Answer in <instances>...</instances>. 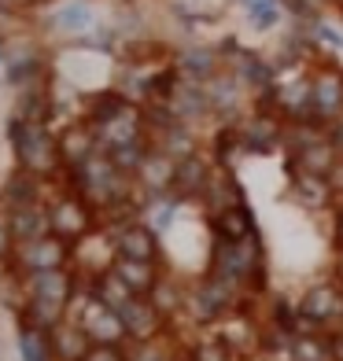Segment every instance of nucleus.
I'll return each instance as SVG.
<instances>
[{
    "label": "nucleus",
    "mask_w": 343,
    "mask_h": 361,
    "mask_svg": "<svg viewBox=\"0 0 343 361\" xmlns=\"http://www.w3.org/2000/svg\"><path fill=\"white\" fill-rule=\"evenodd\" d=\"M207 273L222 276L225 284H233L240 291L258 295V291L266 288V251H263L258 233L248 236V240H218L215 236Z\"/></svg>",
    "instance_id": "f257e3e1"
},
{
    "label": "nucleus",
    "mask_w": 343,
    "mask_h": 361,
    "mask_svg": "<svg viewBox=\"0 0 343 361\" xmlns=\"http://www.w3.org/2000/svg\"><path fill=\"white\" fill-rule=\"evenodd\" d=\"M8 137H11V152L15 162L23 170L37 173V177H56L63 166V155H59V140H52V133L44 129V122L37 118H26V114H15L8 122Z\"/></svg>",
    "instance_id": "f03ea898"
},
{
    "label": "nucleus",
    "mask_w": 343,
    "mask_h": 361,
    "mask_svg": "<svg viewBox=\"0 0 343 361\" xmlns=\"http://www.w3.org/2000/svg\"><path fill=\"white\" fill-rule=\"evenodd\" d=\"M243 299H248V291H240V288H233V284H225L222 276L207 273L203 281L188 284L185 314L192 317V324L215 328V324H222L229 314H236V310L243 306Z\"/></svg>",
    "instance_id": "7ed1b4c3"
},
{
    "label": "nucleus",
    "mask_w": 343,
    "mask_h": 361,
    "mask_svg": "<svg viewBox=\"0 0 343 361\" xmlns=\"http://www.w3.org/2000/svg\"><path fill=\"white\" fill-rule=\"evenodd\" d=\"M48 218H52V233L63 236L67 243H78L85 240L92 228H96V207L89 200H81V195L67 185L59 192H48Z\"/></svg>",
    "instance_id": "20e7f679"
},
{
    "label": "nucleus",
    "mask_w": 343,
    "mask_h": 361,
    "mask_svg": "<svg viewBox=\"0 0 343 361\" xmlns=\"http://www.w3.org/2000/svg\"><path fill=\"white\" fill-rule=\"evenodd\" d=\"M8 266H11L15 276H30V273L74 266V243H67V240L56 236V233H48V236H41V240L15 243V255H11Z\"/></svg>",
    "instance_id": "39448f33"
},
{
    "label": "nucleus",
    "mask_w": 343,
    "mask_h": 361,
    "mask_svg": "<svg viewBox=\"0 0 343 361\" xmlns=\"http://www.w3.org/2000/svg\"><path fill=\"white\" fill-rule=\"evenodd\" d=\"M299 310V328H318V332H339L343 328V284L325 281L303 291L296 302Z\"/></svg>",
    "instance_id": "423d86ee"
},
{
    "label": "nucleus",
    "mask_w": 343,
    "mask_h": 361,
    "mask_svg": "<svg viewBox=\"0 0 343 361\" xmlns=\"http://www.w3.org/2000/svg\"><path fill=\"white\" fill-rule=\"evenodd\" d=\"M107 233L114 240V255L122 258H140V262H162L159 258V233L144 221V218H133V221H122V225H107Z\"/></svg>",
    "instance_id": "0eeeda50"
},
{
    "label": "nucleus",
    "mask_w": 343,
    "mask_h": 361,
    "mask_svg": "<svg viewBox=\"0 0 343 361\" xmlns=\"http://www.w3.org/2000/svg\"><path fill=\"white\" fill-rule=\"evenodd\" d=\"M174 173H177V159L152 144V152L144 155L133 177L144 200H159V195H174Z\"/></svg>",
    "instance_id": "6e6552de"
},
{
    "label": "nucleus",
    "mask_w": 343,
    "mask_h": 361,
    "mask_svg": "<svg viewBox=\"0 0 343 361\" xmlns=\"http://www.w3.org/2000/svg\"><path fill=\"white\" fill-rule=\"evenodd\" d=\"M119 314H122V324H126L129 339H155V336L167 332V324H170V317L162 314L148 295H133Z\"/></svg>",
    "instance_id": "1a4fd4ad"
},
{
    "label": "nucleus",
    "mask_w": 343,
    "mask_h": 361,
    "mask_svg": "<svg viewBox=\"0 0 343 361\" xmlns=\"http://www.w3.org/2000/svg\"><path fill=\"white\" fill-rule=\"evenodd\" d=\"M210 177H215V166L203 159V155H188V159H177V173H174V195L181 203H195L203 200L207 188H210Z\"/></svg>",
    "instance_id": "9d476101"
},
{
    "label": "nucleus",
    "mask_w": 343,
    "mask_h": 361,
    "mask_svg": "<svg viewBox=\"0 0 343 361\" xmlns=\"http://www.w3.org/2000/svg\"><path fill=\"white\" fill-rule=\"evenodd\" d=\"M291 361H339L336 357V332H318V328H299L288 339Z\"/></svg>",
    "instance_id": "9b49d317"
},
{
    "label": "nucleus",
    "mask_w": 343,
    "mask_h": 361,
    "mask_svg": "<svg viewBox=\"0 0 343 361\" xmlns=\"http://www.w3.org/2000/svg\"><path fill=\"white\" fill-rule=\"evenodd\" d=\"M111 273L119 276V281L133 291V295H152V288L159 284V276H162V262H140V258L114 255Z\"/></svg>",
    "instance_id": "f8f14e48"
},
{
    "label": "nucleus",
    "mask_w": 343,
    "mask_h": 361,
    "mask_svg": "<svg viewBox=\"0 0 343 361\" xmlns=\"http://www.w3.org/2000/svg\"><path fill=\"white\" fill-rule=\"evenodd\" d=\"M314 81V118L318 126H329L343 114V78L332 71H321Z\"/></svg>",
    "instance_id": "ddd939ff"
},
{
    "label": "nucleus",
    "mask_w": 343,
    "mask_h": 361,
    "mask_svg": "<svg viewBox=\"0 0 343 361\" xmlns=\"http://www.w3.org/2000/svg\"><path fill=\"white\" fill-rule=\"evenodd\" d=\"M48 200V188H44V177L30 173V170H11V177L4 180V192H0V203L8 210L11 207H30V203H44Z\"/></svg>",
    "instance_id": "4468645a"
},
{
    "label": "nucleus",
    "mask_w": 343,
    "mask_h": 361,
    "mask_svg": "<svg viewBox=\"0 0 343 361\" xmlns=\"http://www.w3.org/2000/svg\"><path fill=\"white\" fill-rule=\"evenodd\" d=\"M8 221H11L15 243L41 240V236L52 233V218H48V200H44V203H30V207H11V210H8Z\"/></svg>",
    "instance_id": "2eb2a0df"
},
{
    "label": "nucleus",
    "mask_w": 343,
    "mask_h": 361,
    "mask_svg": "<svg viewBox=\"0 0 343 361\" xmlns=\"http://www.w3.org/2000/svg\"><path fill=\"white\" fill-rule=\"evenodd\" d=\"M48 339H52V357L56 361H85V354L92 350V339L85 336V328L71 317L63 324H56L52 332H48Z\"/></svg>",
    "instance_id": "dca6fc26"
},
{
    "label": "nucleus",
    "mask_w": 343,
    "mask_h": 361,
    "mask_svg": "<svg viewBox=\"0 0 343 361\" xmlns=\"http://www.w3.org/2000/svg\"><path fill=\"white\" fill-rule=\"evenodd\" d=\"M210 228H215L218 240H248L255 236V214L243 203L225 207L218 214H210Z\"/></svg>",
    "instance_id": "f3484780"
},
{
    "label": "nucleus",
    "mask_w": 343,
    "mask_h": 361,
    "mask_svg": "<svg viewBox=\"0 0 343 361\" xmlns=\"http://www.w3.org/2000/svg\"><path fill=\"white\" fill-rule=\"evenodd\" d=\"M92 152H100V144H96V133L92 126H71L67 133L59 137V155H63V166H78V162H85Z\"/></svg>",
    "instance_id": "a211bd4d"
},
{
    "label": "nucleus",
    "mask_w": 343,
    "mask_h": 361,
    "mask_svg": "<svg viewBox=\"0 0 343 361\" xmlns=\"http://www.w3.org/2000/svg\"><path fill=\"white\" fill-rule=\"evenodd\" d=\"M126 361H185V350H177L174 339L162 332L155 339H129Z\"/></svg>",
    "instance_id": "6ab92c4d"
},
{
    "label": "nucleus",
    "mask_w": 343,
    "mask_h": 361,
    "mask_svg": "<svg viewBox=\"0 0 343 361\" xmlns=\"http://www.w3.org/2000/svg\"><path fill=\"white\" fill-rule=\"evenodd\" d=\"M203 200H210V203H207L210 214H218V210H225V207L243 203V188H240V180L229 173V166H218L215 177H210V188H207Z\"/></svg>",
    "instance_id": "aec40b11"
},
{
    "label": "nucleus",
    "mask_w": 343,
    "mask_h": 361,
    "mask_svg": "<svg viewBox=\"0 0 343 361\" xmlns=\"http://www.w3.org/2000/svg\"><path fill=\"white\" fill-rule=\"evenodd\" d=\"M148 299L162 310L167 317H177V314H185V302H188V284H181V281H174V276H167L162 273L159 276V284L152 288V295Z\"/></svg>",
    "instance_id": "412c9836"
},
{
    "label": "nucleus",
    "mask_w": 343,
    "mask_h": 361,
    "mask_svg": "<svg viewBox=\"0 0 343 361\" xmlns=\"http://www.w3.org/2000/svg\"><path fill=\"white\" fill-rule=\"evenodd\" d=\"M19 317H23V324H34V328H44V332H52L56 324L67 321V306L44 302V299H23Z\"/></svg>",
    "instance_id": "4be33fe9"
},
{
    "label": "nucleus",
    "mask_w": 343,
    "mask_h": 361,
    "mask_svg": "<svg viewBox=\"0 0 343 361\" xmlns=\"http://www.w3.org/2000/svg\"><path fill=\"white\" fill-rule=\"evenodd\" d=\"M52 26L59 34H85V30H92V8L85 0H67V4L56 8Z\"/></svg>",
    "instance_id": "5701e85b"
},
{
    "label": "nucleus",
    "mask_w": 343,
    "mask_h": 361,
    "mask_svg": "<svg viewBox=\"0 0 343 361\" xmlns=\"http://www.w3.org/2000/svg\"><path fill=\"white\" fill-rule=\"evenodd\" d=\"M207 96H210V111H233L240 104V78L236 74H210L207 78Z\"/></svg>",
    "instance_id": "b1692460"
},
{
    "label": "nucleus",
    "mask_w": 343,
    "mask_h": 361,
    "mask_svg": "<svg viewBox=\"0 0 343 361\" xmlns=\"http://www.w3.org/2000/svg\"><path fill=\"white\" fill-rule=\"evenodd\" d=\"M19 354H23V361H56L52 339H48L44 328H34V324L19 328Z\"/></svg>",
    "instance_id": "393cba45"
},
{
    "label": "nucleus",
    "mask_w": 343,
    "mask_h": 361,
    "mask_svg": "<svg viewBox=\"0 0 343 361\" xmlns=\"http://www.w3.org/2000/svg\"><path fill=\"white\" fill-rule=\"evenodd\" d=\"M185 361H240V354H236V350L215 332V336L195 339L192 347L185 350Z\"/></svg>",
    "instance_id": "a878e982"
},
{
    "label": "nucleus",
    "mask_w": 343,
    "mask_h": 361,
    "mask_svg": "<svg viewBox=\"0 0 343 361\" xmlns=\"http://www.w3.org/2000/svg\"><path fill=\"white\" fill-rule=\"evenodd\" d=\"M148 152H152V140H148V133H144V137H133V140H126L119 147H111L107 155L119 162L126 173H137V166L144 162V155H148Z\"/></svg>",
    "instance_id": "bb28decb"
},
{
    "label": "nucleus",
    "mask_w": 343,
    "mask_h": 361,
    "mask_svg": "<svg viewBox=\"0 0 343 361\" xmlns=\"http://www.w3.org/2000/svg\"><path fill=\"white\" fill-rule=\"evenodd\" d=\"M181 71L185 74H192V78H210L218 71V56L210 52V48H188V52L181 56Z\"/></svg>",
    "instance_id": "cd10ccee"
},
{
    "label": "nucleus",
    "mask_w": 343,
    "mask_h": 361,
    "mask_svg": "<svg viewBox=\"0 0 343 361\" xmlns=\"http://www.w3.org/2000/svg\"><path fill=\"white\" fill-rule=\"evenodd\" d=\"M243 11L258 30H270L281 19V0H243Z\"/></svg>",
    "instance_id": "c85d7f7f"
},
{
    "label": "nucleus",
    "mask_w": 343,
    "mask_h": 361,
    "mask_svg": "<svg viewBox=\"0 0 343 361\" xmlns=\"http://www.w3.org/2000/svg\"><path fill=\"white\" fill-rule=\"evenodd\" d=\"M15 255V233H11V221H8V207L0 203V266H8Z\"/></svg>",
    "instance_id": "c756f323"
},
{
    "label": "nucleus",
    "mask_w": 343,
    "mask_h": 361,
    "mask_svg": "<svg viewBox=\"0 0 343 361\" xmlns=\"http://www.w3.org/2000/svg\"><path fill=\"white\" fill-rule=\"evenodd\" d=\"M85 361H126V347H114V343H92V350L85 354Z\"/></svg>",
    "instance_id": "7c9ffc66"
},
{
    "label": "nucleus",
    "mask_w": 343,
    "mask_h": 361,
    "mask_svg": "<svg viewBox=\"0 0 343 361\" xmlns=\"http://www.w3.org/2000/svg\"><path fill=\"white\" fill-rule=\"evenodd\" d=\"M332 240H336V247L343 251V200L332 207Z\"/></svg>",
    "instance_id": "2f4dec72"
},
{
    "label": "nucleus",
    "mask_w": 343,
    "mask_h": 361,
    "mask_svg": "<svg viewBox=\"0 0 343 361\" xmlns=\"http://www.w3.org/2000/svg\"><path fill=\"white\" fill-rule=\"evenodd\" d=\"M8 4H15V0H0V8H8Z\"/></svg>",
    "instance_id": "473e14b6"
}]
</instances>
